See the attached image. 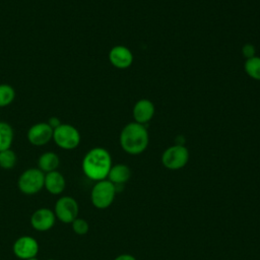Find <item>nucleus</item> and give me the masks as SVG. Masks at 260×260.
<instances>
[{
  "instance_id": "obj_23",
  "label": "nucleus",
  "mask_w": 260,
  "mask_h": 260,
  "mask_svg": "<svg viewBox=\"0 0 260 260\" xmlns=\"http://www.w3.org/2000/svg\"><path fill=\"white\" fill-rule=\"evenodd\" d=\"M114 260H136V258L130 254H121L117 256Z\"/></svg>"
},
{
  "instance_id": "obj_13",
  "label": "nucleus",
  "mask_w": 260,
  "mask_h": 260,
  "mask_svg": "<svg viewBox=\"0 0 260 260\" xmlns=\"http://www.w3.org/2000/svg\"><path fill=\"white\" fill-rule=\"evenodd\" d=\"M65 186H66L65 178L60 172L53 171L45 174L44 187L49 193L53 195L61 194L64 191Z\"/></svg>"
},
{
  "instance_id": "obj_2",
  "label": "nucleus",
  "mask_w": 260,
  "mask_h": 260,
  "mask_svg": "<svg viewBox=\"0 0 260 260\" xmlns=\"http://www.w3.org/2000/svg\"><path fill=\"white\" fill-rule=\"evenodd\" d=\"M149 141V135L143 124L132 122L124 126L120 133V144L123 150L129 154L143 152Z\"/></svg>"
},
{
  "instance_id": "obj_4",
  "label": "nucleus",
  "mask_w": 260,
  "mask_h": 260,
  "mask_svg": "<svg viewBox=\"0 0 260 260\" xmlns=\"http://www.w3.org/2000/svg\"><path fill=\"white\" fill-rule=\"evenodd\" d=\"M79 131L70 124H61L53 131L54 142L63 149L70 150L76 148L80 143Z\"/></svg>"
},
{
  "instance_id": "obj_7",
  "label": "nucleus",
  "mask_w": 260,
  "mask_h": 260,
  "mask_svg": "<svg viewBox=\"0 0 260 260\" xmlns=\"http://www.w3.org/2000/svg\"><path fill=\"white\" fill-rule=\"evenodd\" d=\"M78 203L77 201L70 196H63L59 198L55 204L54 213L56 218L61 222L71 223L78 215Z\"/></svg>"
},
{
  "instance_id": "obj_16",
  "label": "nucleus",
  "mask_w": 260,
  "mask_h": 260,
  "mask_svg": "<svg viewBox=\"0 0 260 260\" xmlns=\"http://www.w3.org/2000/svg\"><path fill=\"white\" fill-rule=\"evenodd\" d=\"M13 141V129L6 122H0V151L10 148Z\"/></svg>"
},
{
  "instance_id": "obj_6",
  "label": "nucleus",
  "mask_w": 260,
  "mask_h": 260,
  "mask_svg": "<svg viewBox=\"0 0 260 260\" xmlns=\"http://www.w3.org/2000/svg\"><path fill=\"white\" fill-rule=\"evenodd\" d=\"M188 160L189 150L183 144H175L168 147L161 155V162L164 167L172 171L184 168Z\"/></svg>"
},
{
  "instance_id": "obj_14",
  "label": "nucleus",
  "mask_w": 260,
  "mask_h": 260,
  "mask_svg": "<svg viewBox=\"0 0 260 260\" xmlns=\"http://www.w3.org/2000/svg\"><path fill=\"white\" fill-rule=\"evenodd\" d=\"M130 177H131L130 168L124 164H117L115 166H112L107 178L115 186H119L126 183L130 179Z\"/></svg>"
},
{
  "instance_id": "obj_24",
  "label": "nucleus",
  "mask_w": 260,
  "mask_h": 260,
  "mask_svg": "<svg viewBox=\"0 0 260 260\" xmlns=\"http://www.w3.org/2000/svg\"><path fill=\"white\" fill-rule=\"evenodd\" d=\"M27 260H38V259L35 257V258H30V259H27Z\"/></svg>"
},
{
  "instance_id": "obj_1",
  "label": "nucleus",
  "mask_w": 260,
  "mask_h": 260,
  "mask_svg": "<svg viewBox=\"0 0 260 260\" xmlns=\"http://www.w3.org/2000/svg\"><path fill=\"white\" fill-rule=\"evenodd\" d=\"M81 166L88 179L96 182L105 180L112 168L111 154L103 147L91 148L84 155Z\"/></svg>"
},
{
  "instance_id": "obj_25",
  "label": "nucleus",
  "mask_w": 260,
  "mask_h": 260,
  "mask_svg": "<svg viewBox=\"0 0 260 260\" xmlns=\"http://www.w3.org/2000/svg\"><path fill=\"white\" fill-rule=\"evenodd\" d=\"M49 260H54V259H49Z\"/></svg>"
},
{
  "instance_id": "obj_19",
  "label": "nucleus",
  "mask_w": 260,
  "mask_h": 260,
  "mask_svg": "<svg viewBox=\"0 0 260 260\" xmlns=\"http://www.w3.org/2000/svg\"><path fill=\"white\" fill-rule=\"evenodd\" d=\"M17 157L15 152L8 148L5 150L0 151V167L4 170H10L12 169L16 164Z\"/></svg>"
},
{
  "instance_id": "obj_10",
  "label": "nucleus",
  "mask_w": 260,
  "mask_h": 260,
  "mask_svg": "<svg viewBox=\"0 0 260 260\" xmlns=\"http://www.w3.org/2000/svg\"><path fill=\"white\" fill-rule=\"evenodd\" d=\"M56 220L54 211L49 208H39L30 216L31 226L39 232H46L53 228Z\"/></svg>"
},
{
  "instance_id": "obj_5",
  "label": "nucleus",
  "mask_w": 260,
  "mask_h": 260,
  "mask_svg": "<svg viewBox=\"0 0 260 260\" xmlns=\"http://www.w3.org/2000/svg\"><path fill=\"white\" fill-rule=\"evenodd\" d=\"M45 173L38 168H31L24 171L18 178V188L26 195H32L44 188Z\"/></svg>"
},
{
  "instance_id": "obj_3",
  "label": "nucleus",
  "mask_w": 260,
  "mask_h": 260,
  "mask_svg": "<svg viewBox=\"0 0 260 260\" xmlns=\"http://www.w3.org/2000/svg\"><path fill=\"white\" fill-rule=\"evenodd\" d=\"M116 187L109 180L98 181L91 189L90 200L94 207L99 209L108 208L114 201L116 195Z\"/></svg>"
},
{
  "instance_id": "obj_18",
  "label": "nucleus",
  "mask_w": 260,
  "mask_h": 260,
  "mask_svg": "<svg viewBox=\"0 0 260 260\" xmlns=\"http://www.w3.org/2000/svg\"><path fill=\"white\" fill-rule=\"evenodd\" d=\"M15 99V90L10 84H0V108L10 105Z\"/></svg>"
},
{
  "instance_id": "obj_22",
  "label": "nucleus",
  "mask_w": 260,
  "mask_h": 260,
  "mask_svg": "<svg viewBox=\"0 0 260 260\" xmlns=\"http://www.w3.org/2000/svg\"><path fill=\"white\" fill-rule=\"evenodd\" d=\"M48 124H49L53 129H55V128H57L58 126H60L62 123H61V121H60L58 118H56V117H52V118H50V119H49Z\"/></svg>"
},
{
  "instance_id": "obj_8",
  "label": "nucleus",
  "mask_w": 260,
  "mask_h": 260,
  "mask_svg": "<svg viewBox=\"0 0 260 260\" xmlns=\"http://www.w3.org/2000/svg\"><path fill=\"white\" fill-rule=\"evenodd\" d=\"M12 250L16 257L19 259L27 260L37 256L39 252V244L32 237L22 236L14 242Z\"/></svg>"
},
{
  "instance_id": "obj_21",
  "label": "nucleus",
  "mask_w": 260,
  "mask_h": 260,
  "mask_svg": "<svg viewBox=\"0 0 260 260\" xmlns=\"http://www.w3.org/2000/svg\"><path fill=\"white\" fill-rule=\"evenodd\" d=\"M242 53H243V56L246 59L252 58V57L255 56V47L253 45H251V44H246L242 48Z\"/></svg>"
},
{
  "instance_id": "obj_20",
  "label": "nucleus",
  "mask_w": 260,
  "mask_h": 260,
  "mask_svg": "<svg viewBox=\"0 0 260 260\" xmlns=\"http://www.w3.org/2000/svg\"><path fill=\"white\" fill-rule=\"evenodd\" d=\"M72 230L73 232L76 234V235H79V236H84L85 234H87L88 230H89V225H88V222L83 219V218H75L72 222Z\"/></svg>"
},
{
  "instance_id": "obj_11",
  "label": "nucleus",
  "mask_w": 260,
  "mask_h": 260,
  "mask_svg": "<svg viewBox=\"0 0 260 260\" xmlns=\"http://www.w3.org/2000/svg\"><path fill=\"white\" fill-rule=\"evenodd\" d=\"M109 60L111 64L118 69H126L133 62L132 52L125 46H115L109 52Z\"/></svg>"
},
{
  "instance_id": "obj_17",
  "label": "nucleus",
  "mask_w": 260,
  "mask_h": 260,
  "mask_svg": "<svg viewBox=\"0 0 260 260\" xmlns=\"http://www.w3.org/2000/svg\"><path fill=\"white\" fill-rule=\"evenodd\" d=\"M245 72L253 79L260 80V57L254 56L252 58L246 59L244 64Z\"/></svg>"
},
{
  "instance_id": "obj_15",
  "label": "nucleus",
  "mask_w": 260,
  "mask_h": 260,
  "mask_svg": "<svg viewBox=\"0 0 260 260\" xmlns=\"http://www.w3.org/2000/svg\"><path fill=\"white\" fill-rule=\"evenodd\" d=\"M60 164V158L57 153L53 151H47L40 155L38 159V169L47 174L53 171H57Z\"/></svg>"
},
{
  "instance_id": "obj_9",
  "label": "nucleus",
  "mask_w": 260,
  "mask_h": 260,
  "mask_svg": "<svg viewBox=\"0 0 260 260\" xmlns=\"http://www.w3.org/2000/svg\"><path fill=\"white\" fill-rule=\"evenodd\" d=\"M53 131L54 129L48 122H40L30 126L27 131V139L30 144L42 146L53 139Z\"/></svg>"
},
{
  "instance_id": "obj_12",
  "label": "nucleus",
  "mask_w": 260,
  "mask_h": 260,
  "mask_svg": "<svg viewBox=\"0 0 260 260\" xmlns=\"http://www.w3.org/2000/svg\"><path fill=\"white\" fill-rule=\"evenodd\" d=\"M132 114L135 122L144 125L152 119L154 115V105L149 100L141 99L135 103Z\"/></svg>"
}]
</instances>
